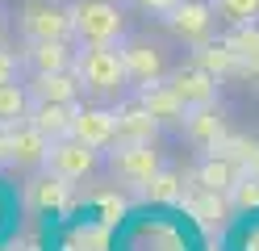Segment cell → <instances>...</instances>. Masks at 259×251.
Masks as SVG:
<instances>
[{"label":"cell","instance_id":"obj_1","mask_svg":"<svg viewBox=\"0 0 259 251\" xmlns=\"http://www.w3.org/2000/svg\"><path fill=\"white\" fill-rule=\"evenodd\" d=\"M75 80L79 88L96 100H113L121 96V88L130 84L125 71V59H121V46L117 42H88V46H75Z\"/></svg>","mask_w":259,"mask_h":251},{"label":"cell","instance_id":"obj_2","mask_svg":"<svg viewBox=\"0 0 259 251\" xmlns=\"http://www.w3.org/2000/svg\"><path fill=\"white\" fill-rule=\"evenodd\" d=\"M71 13V38L75 46H88V42H121L125 38V9L117 0H71L67 5Z\"/></svg>","mask_w":259,"mask_h":251},{"label":"cell","instance_id":"obj_3","mask_svg":"<svg viewBox=\"0 0 259 251\" xmlns=\"http://www.w3.org/2000/svg\"><path fill=\"white\" fill-rule=\"evenodd\" d=\"M105 167L113 184H121V189H147L155 172L163 167V155L155 142H113L105 147Z\"/></svg>","mask_w":259,"mask_h":251},{"label":"cell","instance_id":"obj_4","mask_svg":"<svg viewBox=\"0 0 259 251\" xmlns=\"http://www.w3.org/2000/svg\"><path fill=\"white\" fill-rule=\"evenodd\" d=\"M101 159H105L101 147L75 138V134H63V138L51 142V155H46V167H42V172H55V176H63V180L75 184V180H88L96 167H101Z\"/></svg>","mask_w":259,"mask_h":251},{"label":"cell","instance_id":"obj_5","mask_svg":"<svg viewBox=\"0 0 259 251\" xmlns=\"http://www.w3.org/2000/svg\"><path fill=\"white\" fill-rule=\"evenodd\" d=\"M17 29H21L25 42L71 38V13H67V5H55V0H25L17 9Z\"/></svg>","mask_w":259,"mask_h":251},{"label":"cell","instance_id":"obj_6","mask_svg":"<svg viewBox=\"0 0 259 251\" xmlns=\"http://www.w3.org/2000/svg\"><path fill=\"white\" fill-rule=\"evenodd\" d=\"M117 46H121V59H125V71H130V84H134V88L155 84V80H167L171 63H167V50L159 42L142 38V33H125Z\"/></svg>","mask_w":259,"mask_h":251},{"label":"cell","instance_id":"obj_7","mask_svg":"<svg viewBox=\"0 0 259 251\" xmlns=\"http://www.w3.org/2000/svg\"><path fill=\"white\" fill-rule=\"evenodd\" d=\"M163 25L171 29V38L176 42H184V46H201L213 38V29H218V13L209 0H180L167 17H163Z\"/></svg>","mask_w":259,"mask_h":251},{"label":"cell","instance_id":"obj_8","mask_svg":"<svg viewBox=\"0 0 259 251\" xmlns=\"http://www.w3.org/2000/svg\"><path fill=\"white\" fill-rule=\"evenodd\" d=\"M180 138L192 151H201V155H213V151L226 147V138H230V122H226V113L218 109V100H213V105H201V109H188Z\"/></svg>","mask_w":259,"mask_h":251},{"label":"cell","instance_id":"obj_9","mask_svg":"<svg viewBox=\"0 0 259 251\" xmlns=\"http://www.w3.org/2000/svg\"><path fill=\"white\" fill-rule=\"evenodd\" d=\"M167 88L184 100V109H201V105H213L218 92H222V80L213 71H205L201 63H180L167 71Z\"/></svg>","mask_w":259,"mask_h":251},{"label":"cell","instance_id":"obj_10","mask_svg":"<svg viewBox=\"0 0 259 251\" xmlns=\"http://www.w3.org/2000/svg\"><path fill=\"white\" fill-rule=\"evenodd\" d=\"M134 96H138L142 105L151 109V117H155V122L163 126V130H171V134H180V130H184V117H188V109H184V100L167 88V80L142 84V88H134Z\"/></svg>","mask_w":259,"mask_h":251},{"label":"cell","instance_id":"obj_11","mask_svg":"<svg viewBox=\"0 0 259 251\" xmlns=\"http://www.w3.org/2000/svg\"><path fill=\"white\" fill-rule=\"evenodd\" d=\"M71 134L84 138L92 147H113L117 142V109H105V105H79L75 122H71Z\"/></svg>","mask_w":259,"mask_h":251},{"label":"cell","instance_id":"obj_12","mask_svg":"<svg viewBox=\"0 0 259 251\" xmlns=\"http://www.w3.org/2000/svg\"><path fill=\"white\" fill-rule=\"evenodd\" d=\"M21 59H25V71H71L75 67V46H71V38L25 42Z\"/></svg>","mask_w":259,"mask_h":251},{"label":"cell","instance_id":"obj_13","mask_svg":"<svg viewBox=\"0 0 259 251\" xmlns=\"http://www.w3.org/2000/svg\"><path fill=\"white\" fill-rule=\"evenodd\" d=\"M159 134H163V126L151 117V109L138 96L117 105V142H155Z\"/></svg>","mask_w":259,"mask_h":251},{"label":"cell","instance_id":"obj_14","mask_svg":"<svg viewBox=\"0 0 259 251\" xmlns=\"http://www.w3.org/2000/svg\"><path fill=\"white\" fill-rule=\"evenodd\" d=\"M9 138H13V163H17V167H29V172L46 167V155H51V142H55V138H46L34 122L13 126Z\"/></svg>","mask_w":259,"mask_h":251},{"label":"cell","instance_id":"obj_15","mask_svg":"<svg viewBox=\"0 0 259 251\" xmlns=\"http://www.w3.org/2000/svg\"><path fill=\"white\" fill-rule=\"evenodd\" d=\"M79 113V100H34V109H29V122H34L46 138H63V134H71V122Z\"/></svg>","mask_w":259,"mask_h":251},{"label":"cell","instance_id":"obj_16","mask_svg":"<svg viewBox=\"0 0 259 251\" xmlns=\"http://www.w3.org/2000/svg\"><path fill=\"white\" fill-rule=\"evenodd\" d=\"M29 96L34 100H79V80H75V71H29Z\"/></svg>","mask_w":259,"mask_h":251},{"label":"cell","instance_id":"obj_17","mask_svg":"<svg viewBox=\"0 0 259 251\" xmlns=\"http://www.w3.org/2000/svg\"><path fill=\"white\" fill-rule=\"evenodd\" d=\"M238 176H242V163L222 155V151L218 155H201V163H197V184L209 193H230L238 184Z\"/></svg>","mask_w":259,"mask_h":251},{"label":"cell","instance_id":"obj_18","mask_svg":"<svg viewBox=\"0 0 259 251\" xmlns=\"http://www.w3.org/2000/svg\"><path fill=\"white\" fill-rule=\"evenodd\" d=\"M222 42L234 50V59H238V71H247V76H259V21H247V25H230V33H226Z\"/></svg>","mask_w":259,"mask_h":251},{"label":"cell","instance_id":"obj_19","mask_svg":"<svg viewBox=\"0 0 259 251\" xmlns=\"http://www.w3.org/2000/svg\"><path fill=\"white\" fill-rule=\"evenodd\" d=\"M29 109H34V96H29L25 84L0 80V130H13V126L29 122Z\"/></svg>","mask_w":259,"mask_h":251},{"label":"cell","instance_id":"obj_20","mask_svg":"<svg viewBox=\"0 0 259 251\" xmlns=\"http://www.w3.org/2000/svg\"><path fill=\"white\" fill-rule=\"evenodd\" d=\"M192 63H201L205 71H213L218 80H226V76H234V71H238L234 50L226 46V42H218V38H209V42H201V46H192Z\"/></svg>","mask_w":259,"mask_h":251},{"label":"cell","instance_id":"obj_21","mask_svg":"<svg viewBox=\"0 0 259 251\" xmlns=\"http://www.w3.org/2000/svg\"><path fill=\"white\" fill-rule=\"evenodd\" d=\"M218 13V21L226 25H247V21H259V0H209Z\"/></svg>","mask_w":259,"mask_h":251},{"label":"cell","instance_id":"obj_22","mask_svg":"<svg viewBox=\"0 0 259 251\" xmlns=\"http://www.w3.org/2000/svg\"><path fill=\"white\" fill-rule=\"evenodd\" d=\"M67 184H71V180L46 172L42 180L29 184V201H34V205H63V201H67Z\"/></svg>","mask_w":259,"mask_h":251},{"label":"cell","instance_id":"obj_23","mask_svg":"<svg viewBox=\"0 0 259 251\" xmlns=\"http://www.w3.org/2000/svg\"><path fill=\"white\" fill-rule=\"evenodd\" d=\"M180 184H184V180L163 163V167L155 172V180H151L142 193H147V201H176V197H180Z\"/></svg>","mask_w":259,"mask_h":251},{"label":"cell","instance_id":"obj_24","mask_svg":"<svg viewBox=\"0 0 259 251\" xmlns=\"http://www.w3.org/2000/svg\"><path fill=\"white\" fill-rule=\"evenodd\" d=\"M230 205L234 209H259V180L255 176H247V172L238 176V184L230 189Z\"/></svg>","mask_w":259,"mask_h":251},{"label":"cell","instance_id":"obj_25","mask_svg":"<svg viewBox=\"0 0 259 251\" xmlns=\"http://www.w3.org/2000/svg\"><path fill=\"white\" fill-rule=\"evenodd\" d=\"M21 71H25V59H21V55H13V50L0 42V80H17Z\"/></svg>","mask_w":259,"mask_h":251},{"label":"cell","instance_id":"obj_26","mask_svg":"<svg viewBox=\"0 0 259 251\" xmlns=\"http://www.w3.org/2000/svg\"><path fill=\"white\" fill-rule=\"evenodd\" d=\"M130 5H134L138 13H151V17H159V21H163V17L180 5V0H130Z\"/></svg>","mask_w":259,"mask_h":251},{"label":"cell","instance_id":"obj_27","mask_svg":"<svg viewBox=\"0 0 259 251\" xmlns=\"http://www.w3.org/2000/svg\"><path fill=\"white\" fill-rule=\"evenodd\" d=\"M192 209H197V213L205 218V222H213V218H222V205H218V193H209V189H205V197H201V201H192Z\"/></svg>","mask_w":259,"mask_h":251},{"label":"cell","instance_id":"obj_28","mask_svg":"<svg viewBox=\"0 0 259 251\" xmlns=\"http://www.w3.org/2000/svg\"><path fill=\"white\" fill-rule=\"evenodd\" d=\"M0 163H13V138H9V130H0Z\"/></svg>","mask_w":259,"mask_h":251},{"label":"cell","instance_id":"obj_29","mask_svg":"<svg viewBox=\"0 0 259 251\" xmlns=\"http://www.w3.org/2000/svg\"><path fill=\"white\" fill-rule=\"evenodd\" d=\"M242 172H247V176H255V180H259V147H255L251 155H247V163H242Z\"/></svg>","mask_w":259,"mask_h":251},{"label":"cell","instance_id":"obj_30","mask_svg":"<svg viewBox=\"0 0 259 251\" xmlns=\"http://www.w3.org/2000/svg\"><path fill=\"white\" fill-rule=\"evenodd\" d=\"M0 42H5V9H0Z\"/></svg>","mask_w":259,"mask_h":251}]
</instances>
